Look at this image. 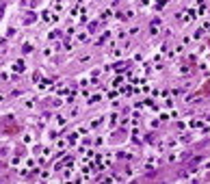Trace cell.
Listing matches in <instances>:
<instances>
[{
    "label": "cell",
    "instance_id": "1",
    "mask_svg": "<svg viewBox=\"0 0 210 184\" xmlns=\"http://www.w3.org/2000/svg\"><path fill=\"white\" fill-rule=\"evenodd\" d=\"M13 70H15V72H22V70H24V63H22V61L15 63V65H13Z\"/></svg>",
    "mask_w": 210,
    "mask_h": 184
}]
</instances>
